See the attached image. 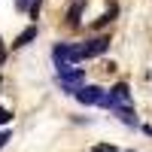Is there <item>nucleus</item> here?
Here are the masks:
<instances>
[{
  "label": "nucleus",
  "instance_id": "1",
  "mask_svg": "<svg viewBox=\"0 0 152 152\" xmlns=\"http://www.w3.org/2000/svg\"><path fill=\"white\" fill-rule=\"evenodd\" d=\"M52 58H55V67L61 73V70H70L79 61H85V49H82V43H58Z\"/></svg>",
  "mask_w": 152,
  "mask_h": 152
},
{
  "label": "nucleus",
  "instance_id": "2",
  "mask_svg": "<svg viewBox=\"0 0 152 152\" xmlns=\"http://www.w3.org/2000/svg\"><path fill=\"white\" fill-rule=\"evenodd\" d=\"M73 97L79 104H85V107H113L110 104V91H104L100 85H82Z\"/></svg>",
  "mask_w": 152,
  "mask_h": 152
},
{
  "label": "nucleus",
  "instance_id": "3",
  "mask_svg": "<svg viewBox=\"0 0 152 152\" xmlns=\"http://www.w3.org/2000/svg\"><path fill=\"white\" fill-rule=\"evenodd\" d=\"M58 85L64 88L67 94H76L79 88L85 85V73H82V67H70V70H61L58 73Z\"/></svg>",
  "mask_w": 152,
  "mask_h": 152
},
{
  "label": "nucleus",
  "instance_id": "4",
  "mask_svg": "<svg viewBox=\"0 0 152 152\" xmlns=\"http://www.w3.org/2000/svg\"><path fill=\"white\" fill-rule=\"evenodd\" d=\"M110 104L113 107H131V88L125 85V82H116V85L110 88Z\"/></svg>",
  "mask_w": 152,
  "mask_h": 152
},
{
  "label": "nucleus",
  "instance_id": "5",
  "mask_svg": "<svg viewBox=\"0 0 152 152\" xmlns=\"http://www.w3.org/2000/svg\"><path fill=\"white\" fill-rule=\"evenodd\" d=\"M82 49H85V58H97V55H104L107 49H110V37H91V40H85L82 43Z\"/></svg>",
  "mask_w": 152,
  "mask_h": 152
},
{
  "label": "nucleus",
  "instance_id": "6",
  "mask_svg": "<svg viewBox=\"0 0 152 152\" xmlns=\"http://www.w3.org/2000/svg\"><path fill=\"white\" fill-rule=\"evenodd\" d=\"M113 113H116L128 128H140V119L134 116V107H113Z\"/></svg>",
  "mask_w": 152,
  "mask_h": 152
},
{
  "label": "nucleus",
  "instance_id": "7",
  "mask_svg": "<svg viewBox=\"0 0 152 152\" xmlns=\"http://www.w3.org/2000/svg\"><path fill=\"white\" fill-rule=\"evenodd\" d=\"M31 40H37V24H31V28H24L18 37H15V43H12V49H21V46H28Z\"/></svg>",
  "mask_w": 152,
  "mask_h": 152
},
{
  "label": "nucleus",
  "instance_id": "8",
  "mask_svg": "<svg viewBox=\"0 0 152 152\" xmlns=\"http://www.w3.org/2000/svg\"><path fill=\"white\" fill-rule=\"evenodd\" d=\"M82 6H85V0H73V6H70V12H67V21H70V28H79Z\"/></svg>",
  "mask_w": 152,
  "mask_h": 152
},
{
  "label": "nucleus",
  "instance_id": "9",
  "mask_svg": "<svg viewBox=\"0 0 152 152\" xmlns=\"http://www.w3.org/2000/svg\"><path fill=\"white\" fill-rule=\"evenodd\" d=\"M116 12H119V9H113V6H110V9H107V12H104V15H100V18H97V21H94V28H104V24H110V21H113V18H116Z\"/></svg>",
  "mask_w": 152,
  "mask_h": 152
},
{
  "label": "nucleus",
  "instance_id": "10",
  "mask_svg": "<svg viewBox=\"0 0 152 152\" xmlns=\"http://www.w3.org/2000/svg\"><path fill=\"white\" fill-rule=\"evenodd\" d=\"M31 6H34V0H15V9H18V12H24V9L31 12Z\"/></svg>",
  "mask_w": 152,
  "mask_h": 152
},
{
  "label": "nucleus",
  "instance_id": "11",
  "mask_svg": "<svg viewBox=\"0 0 152 152\" xmlns=\"http://www.w3.org/2000/svg\"><path fill=\"white\" fill-rule=\"evenodd\" d=\"M9 122H12V113L0 107V125H9Z\"/></svg>",
  "mask_w": 152,
  "mask_h": 152
},
{
  "label": "nucleus",
  "instance_id": "12",
  "mask_svg": "<svg viewBox=\"0 0 152 152\" xmlns=\"http://www.w3.org/2000/svg\"><path fill=\"white\" fill-rule=\"evenodd\" d=\"M6 143H9V131H6V128H3V131H0V149H3V146H6Z\"/></svg>",
  "mask_w": 152,
  "mask_h": 152
},
{
  "label": "nucleus",
  "instance_id": "13",
  "mask_svg": "<svg viewBox=\"0 0 152 152\" xmlns=\"http://www.w3.org/2000/svg\"><path fill=\"white\" fill-rule=\"evenodd\" d=\"M3 58H6V46H3V40H0V64H3Z\"/></svg>",
  "mask_w": 152,
  "mask_h": 152
}]
</instances>
